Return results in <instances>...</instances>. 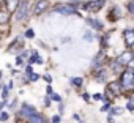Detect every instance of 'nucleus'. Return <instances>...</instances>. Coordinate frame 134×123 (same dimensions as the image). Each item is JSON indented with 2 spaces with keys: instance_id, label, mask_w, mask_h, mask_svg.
Instances as JSON below:
<instances>
[{
  "instance_id": "f257e3e1",
  "label": "nucleus",
  "mask_w": 134,
  "mask_h": 123,
  "mask_svg": "<svg viewBox=\"0 0 134 123\" xmlns=\"http://www.w3.org/2000/svg\"><path fill=\"white\" fill-rule=\"evenodd\" d=\"M132 73H134V68H128L126 71H123L121 74V81H120V85L121 88L128 90V88H132L134 87V82H132Z\"/></svg>"
},
{
  "instance_id": "f03ea898",
  "label": "nucleus",
  "mask_w": 134,
  "mask_h": 123,
  "mask_svg": "<svg viewBox=\"0 0 134 123\" xmlns=\"http://www.w3.org/2000/svg\"><path fill=\"white\" fill-rule=\"evenodd\" d=\"M27 13H29V2H21L14 10V19L16 21H24Z\"/></svg>"
},
{
  "instance_id": "7ed1b4c3",
  "label": "nucleus",
  "mask_w": 134,
  "mask_h": 123,
  "mask_svg": "<svg viewBox=\"0 0 134 123\" xmlns=\"http://www.w3.org/2000/svg\"><path fill=\"white\" fill-rule=\"evenodd\" d=\"M123 38H125L126 47H132L134 46V29H126L123 32Z\"/></svg>"
},
{
  "instance_id": "20e7f679",
  "label": "nucleus",
  "mask_w": 134,
  "mask_h": 123,
  "mask_svg": "<svg viewBox=\"0 0 134 123\" xmlns=\"http://www.w3.org/2000/svg\"><path fill=\"white\" fill-rule=\"evenodd\" d=\"M132 58H134V54L129 52V51H126V52H123V54L117 58V62H118L120 65H128V63H131V62H132Z\"/></svg>"
},
{
  "instance_id": "39448f33",
  "label": "nucleus",
  "mask_w": 134,
  "mask_h": 123,
  "mask_svg": "<svg viewBox=\"0 0 134 123\" xmlns=\"http://www.w3.org/2000/svg\"><path fill=\"white\" fill-rule=\"evenodd\" d=\"M55 11H57V13H60V14H66V16H70V14H74V13H76V10H74L71 5L57 7V8H55Z\"/></svg>"
},
{
  "instance_id": "423d86ee",
  "label": "nucleus",
  "mask_w": 134,
  "mask_h": 123,
  "mask_svg": "<svg viewBox=\"0 0 134 123\" xmlns=\"http://www.w3.org/2000/svg\"><path fill=\"white\" fill-rule=\"evenodd\" d=\"M104 2H106V0H96V2H90L88 5H84V8H85V10H90V11H98L99 8H103Z\"/></svg>"
},
{
  "instance_id": "0eeeda50",
  "label": "nucleus",
  "mask_w": 134,
  "mask_h": 123,
  "mask_svg": "<svg viewBox=\"0 0 134 123\" xmlns=\"http://www.w3.org/2000/svg\"><path fill=\"white\" fill-rule=\"evenodd\" d=\"M49 7V2L47 0H40V2H36V7H35V14H41L46 8Z\"/></svg>"
},
{
  "instance_id": "6e6552de",
  "label": "nucleus",
  "mask_w": 134,
  "mask_h": 123,
  "mask_svg": "<svg viewBox=\"0 0 134 123\" xmlns=\"http://www.w3.org/2000/svg\"><path fill=\"white\" fill-rule=\"evenodd\" d=\"M8 19H10V11L5 8H0V24H5V22H8Z\"/></svg>"
},
{
  "instance_id": "1a4fd4ad",
  "label": "nucleus",
  "mask_w": 134,
  "mask_h": 123,
  "mask_svg": "<svg viewBox=\"0 0 134 123\" xmlns=\"http://www.w3.org/2000/svg\"><path fill=\"white\" fill-rule=\"evenodd\" d=\"M21 114H22V115H25V117H30V115H33V114H35V109H33V107H30L29 104H24V106H22V109H21Z\"/></svg>"
},
{
  "instance_id": "9d476101",
  "label": "nucleus",
  "mask_w": 134,
  "mask_h": 123,
  "mask_svg": "<svg viewBox=\"0 0 134 123\" xmlns=\"http://www.w3.org/2000/svg\"><path fill=\"white\" fill-rule=\"evenodd\" d=\"M109 90H110L112 93H120L123 88H121L120 82H112V84H109Z\"/></svg>"
},
{
  "instance_id": "9b49d317",
  "label": "nucleus",
  "mask_w": 134,
  "mask_h": 123,
  "mask_svg": "<svg viewBox=\"0 0 134 123\" xmlns=\"http://www.w3.org/2000/svg\"><path fill=\"white\" fill-rule=\"evenodd\" d=\"M29 118L32 120V123H44V120H43V117H41L40 114H36V112H35L33 115H30Z\"/></svg>"
},
{
  "instance_id": "f8f14e48",
  "label": "nucleus",
  "mask_w": 134,
  "mask_h": 123,
  "mask_svg": "<svg viewBox=\"0 0 134 123\" xmlns=\"http://www.w3.org/2000/svg\"><path fill=\"white\" fill-rule=\"evenodd\" d=\"M88 24H92L96 30H101L103 29V25H101V22H98V21H95V19H88Z\"/></svg>"
},
{
  "instance_id": "ddd939ff",
  "label": "nucleus",
  "mask_w": 134,
  "mask_h": 123,
  "mask_svg": "<svg viewBox=\"0 0 134 123\" xmlns=\"http://www.w3.org/2000/svg\"><path fill=\"white\" fill-rule=\"evenodd\" d=\"M71 84L76 85V87H81L82 85V79L81 77H74V79H71Z\"/></svg>"
},
{
  "instance_id": "4468645a",
  "label": "nucleus",
  "mask_w": 134,
  "mask_h": 123,
  "mask_svg": "<svg viewBox=\"0 0 134 123\" xmlns=\"http://www.w3.org/2000/svg\"><path fill=\"white\" fill-rule=\"evenodd\" d=\"M10 2V5H8V11H11V10H16V3H18V0H8Z\"/></svg>"
},
{
  "instance_id": "2eb2a0df",
  "label": "nucleus",
  "mask_w": 134,
  "mask_h": 123,
  "mask_svg": "<svg viewBox=\"0 0 134 123\" xmlns=\"http://www.w3.org/2000/svg\"><path fill=\"white\" fill-rule=\"evenodd\" d=\"M8 117H10V115H8L7 112H3L2 115H0V121H7V120H8Z\"/></svg>"
},
{
  "instance_id": "dca6fc26",
  "label": "nucleus",
  "mask_w": 134,
  "mask_h": 123,
  "mask_svg": "<svg viewBox=\"0 0 134 123\" xmlns=\"http://www.w3.org/2000/svg\"><path fill=\"white\" fill-rule=\"evenodd\" d=\"M128 11H129V13H132V14H134V0H132V2H131V3H129V5H128Z\"/></svg>"
},
{
  "instance_id": "f3484780",
  "label": "nucleus",
  "mask_w": 134,
  "mask_h": 123,
  "mask_svg": "<svg viewBox=\"0 0 134 123\" xmlns=\"http://www.w3.org/2000/svg\"><path fill=\"white\" fill-rule=\"evenodd\" d=\"M8 92H10V87H5V88H3V92H2V96H3V99L8 96Z\"/></svg>"
},
{
  "instance_id": "a211bd4d",
  "label": "nucleus",
  "mask_w": 134,
  "mask_h": 123,
  "mask_svg": "<svg viewBox=\"0 0 134 123\" xmlns=\"http://www.w3.org/2000/svg\"><path fill=\"white\" fill-rule=\"evenodd\" d=\"M84 38H85V40H87V41H92V38H93V35H92V33H90V32H87V33H85V35H84Z\"/></svg>"
},
{
  "instance_id": "6ab92c4d",
  "label": "nucleus",
  "mask_w": 134,
  "mask_h": 123,
  "mask_svg": "<svg viewBox=\"0 0 134 123\" xmlns=\"http://www.w3.org/2000/svg\"><path fill=\"white\" fill-rule=\"evenodd\" d=\"M38 77H40L38 74H35V73H30V79H32V81H38Z\"/></svg>"
},
{
  "instance_id": "aec40b11",
  "label": "nucleus",
  "mask_w": 134,
  "mask_h": 123,
  "mask_svg": "<svg viewBox=\"0 0 134 123\" xmlns=\"http://www.w3.org/2000/svg\"><path fill=\"white\" fill-rule=\"evenodd\" d=\"M33 30H27V33H25V36H29V38H33Z\"/></svg>"
},
{
  "instance_id": "412c9836",
  "label": "nucleus",
  "mask_w": 134,
  "mask_h": 123,
  "mask_svg": "<svg viewBox=\"0 0 134 123\" xmlns=\"http://www.w3.org/2000/svg\"><path fill=\"white\" fill-rule=\"evenodd\" d=\"M128 109H129V110H132V109H134V101H132V99L128 103Z\"/></svg>"
},
{
  "instance_id": "4be33fe9",
  "label": "nucleus",
  "mask_w": 134,
  "mask_h": 123,
  "mask_svg": "<svg viewBox=\"0 0 134 123\" xmlns=\"http://www.w3.org/2000/svg\"><path fill=\"white\" fill-rule=\"evenodd\" d=\"M52 123H60V117H58V115H55V117L52 118Z\"/></svg>"
},
{
  "instance_id": "5701e85b",
  "label": "nucleus",
  "mask_w": 134,
  "mask_h": 123,
  "mask_svg": "<svg viewBox=\"0 0 134 123\" xmlns=\"http://www.w3.org/2000/svg\"><path fill=\"white\" fill-rule=\"evenodd\" d=\"M51 96H52V99H54V101H60V96H58V95H54V93H52Z\"/></svg>"
},
{
  "instance_id": "b1692460",
  "label": "nucleus",
  "mask_w": 134,
  "mask_h": 123,
  "mask_svg": "<svg viewBox=\"0 0 134 123\" xmlns=\"http://www.w3.org/2000/svg\"><path fill=\"white\" fill-rule=\"evenodd\" d=\"M16 63L18 65H22V57H16Z\"/></svg>"
},
{
  "instance_id": "393cba45",
  "label": "nucleus",
  "mask_w": 134,
  "mask_h": 123,
  "mask_svg": "<svg viewBox=\"0 0 134 123\" xmlns=\"http://www.w3.org/2000/svg\"><path fill=\"white\" fill-rule=\"evenodd\" d=\"M120 112H121V109H118V107H117V109H112V115H114V114H120Z\"/></svg>"
},
{
  "instance_id": "a878e982",
  "label": "nucleus",
  "mask_w": 134,
  "mask_h": 123,
  "mask_svg": "<svg viewBox=\"0 0 134 123\" xmlns=\"http://www.w3.org/2000/svg\"><path fill=\"white\" fill-rule=\"evenodd\" d=\"M93 98H95V99H103V96H101V95H99V93H96V95H95V96H93Z\"/></svg>"
},
{
  "instance_id": "bb28decb",
  "label": "nucleus",
  "mask_w": 134,
  "mask_h": 123,
  "mask_svg": "<svg viewBox=\"0 0 134 123\" xmlns=\"http://www.w3.org/2000/svg\"><path fill=\"white\" fill-rule=\"evenodd\" d=\"M107 109H109V103H106V104L103 106V109H101V110H107Z\"/></svg>"
},
{
  "instance_id": "cd10ccee",
  "label": "nucleus",
  "mask_w": 134,
  "mask_h": 123,
  "mask_svg": "<svg viewBox=\"0 0 134 123\" xmlns=\"http://www.w3.org/2000/svg\"><path fill=\"white\" fill-rule=\"evenodd\" d=\"M46 92H47V95H49V96L52 95V88H51V87H47V90H46Z\"/></svg>"
},
{
  "instance_id": "c85d7f7f",
  "label": "nucleus",
  "mask_w": 134,
  "mask_h": 123,
  "mask_svg": "<svg viewBox=\"0 0 134 123\" xmlns=\"http://www.w3.org/2000/svg\"><path fill=\"white\" fill-rule=\"evenodd\" d=\"M3 106H5V103H2V104H0V110H2V107H3Z\"/></svg>"
},
{
  "instance_id": "c756f323",
  "label": "nucleus",
  "mask_w": 134,
  "mask_h": 123,
  "mask_svg": "<svg viewBox=\"0 0 134 123\" xmlns=\"http://www.w3.org/2000/svg\"><path fill=\"white\" fill-rule=\"evenodd\" d=\"M132 82H134V73H132Z\"/></svg>"
},
{
  "instance_id": "7c9ffc66",
  "label": "nucleus",
  "mask_w": 134,
  "mask_h": 123,
  "mask_svg": "<svg viewBox=\"0 0 134 123\" xmlns=\"http://www.w3.org/2000/svg\"><path fill=\"white\" fill-rule=\"evenodd\" d=\"M0 76H2V73H0Z\"/></svg>"
},
{
  "instance_id": "2f4dec72",
  "label": "nucleus",
  "mask_w": 134,
  "mask_h": 123,
  "mask_svg": "<svg viewBox=\"0 0 134 123\" xmlns=\"http://www.w3.org/2000/svg\"><path fill=\"white\" fill-rule=\"evenodd\" d=\"M81 123H84V121H81Z\"/></svg>"
}]
</instances>
